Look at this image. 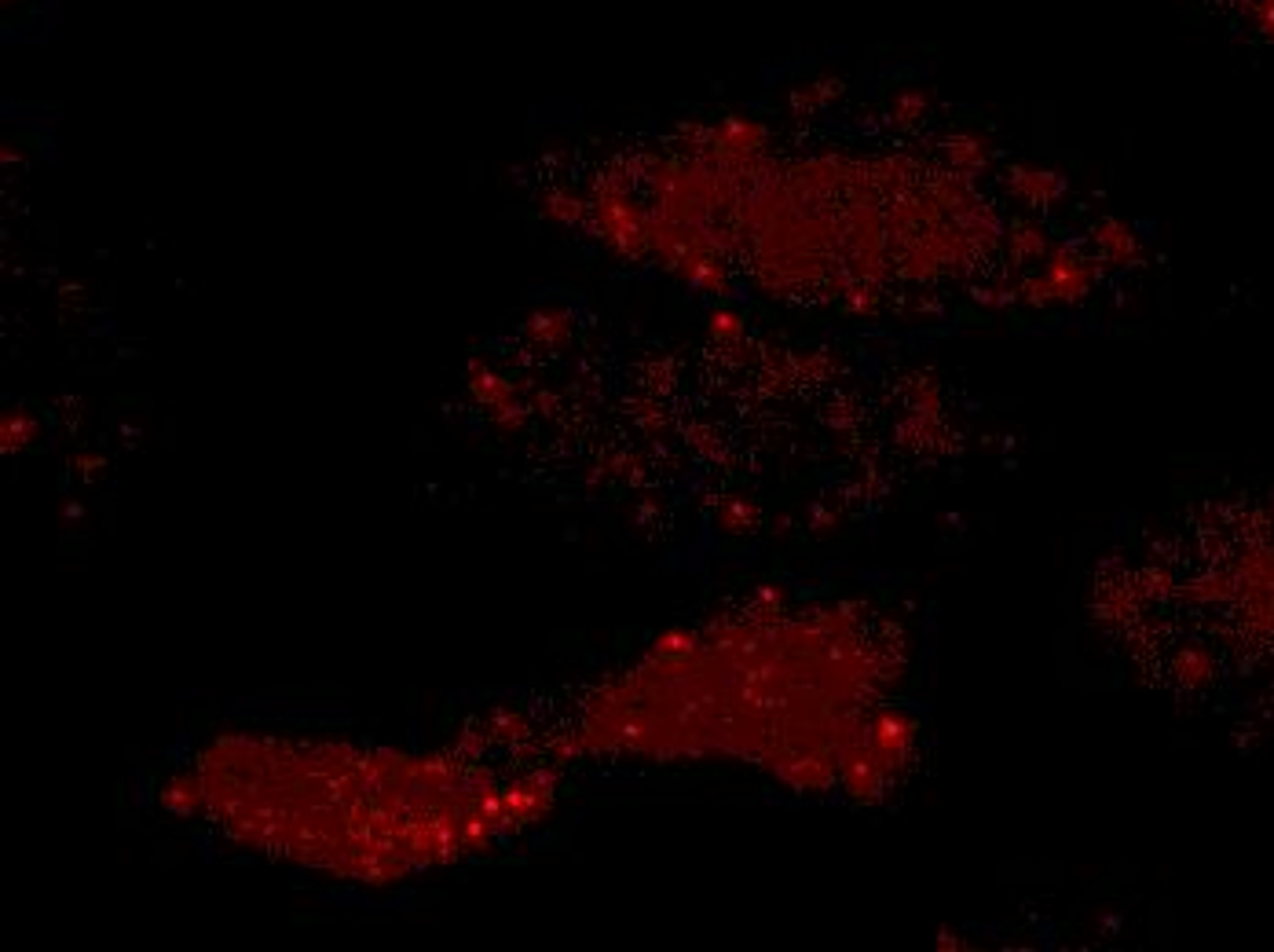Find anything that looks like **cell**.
I'll use <instances>...</instances> for the list:
<instances>
[{
    "label": "cell",
    "mask_w": 1274,
    "mask_h": 952,
    "mask_svg": "<svg viewBox=\"0 0 1274 952\" xmlns=\"http://www.w3.org/2000/svg\"><path fill=\"white\" fill-rule=\"evenodd\" d=\"M1011 176H1015V191L1022 198H1029V202H1052L1055 195H1059L1062 191V183H1059V176H1055V172H1040V169H1015L1011 172Z\"/></svg>",
    "instance_id": "1"
},
{
    "label": "cell",
    "mask_w": 1274,
    "mask_h": 952,
    "mask_svg": "<svg viewBox=\"0 0 1274 952\" xmlns=\"http://www.w3.org/2000/svg\"><path fill=\"white\" fill-rule=\"evenodd\" d=\"M1099 242H1103V246H1110L1113 257H1120V253H1132V246H1136V239H1132V235L1124 232L1120 223H1113V220L1099 227Z\"/></svg>",
    "instance_id": "2"
},
{
    "label": "cell",
    "mask_w": 1274,
    "mask_h": 952,
    "mask_svg": "<svg viewBox=\"0 0 1274 952\" xmlns=\"http://www.w3.org/2000/svg\"><path fill=\"white\" fill-rule=\"evenodd\" d=\"M923 107H927L923 92H905L898 104H894V114H898V121H919Z\"/></svg>",
    "instance_id": "3"
},
{
    "label": "cell",
    "mask_w": 1274,
    "mask_h": 952,
    "mask_svg": "<svg viewBox=\"0 0 1274 952\" xmlns=\"http://www.w3.org/2000/svg\"><path fill=\"white\" fill-rule=\"evenodd\" d=\"M1043 249V239H1040V232H1036V227H1022V232H1015V253L1018 257H1033V253H1040Z\"/></svg>",
    "instance_id": "4"
},
{
    "label": "cell",
    "mask_w": 1274,
    "mask_h": 952,
    "mask_svg": "<svg viewBox=\"0 0 1274 952\" xmlns=\"http://www.w3.org/2000/svg\"><path fill=\"white\" fill-rule=\"evenodd\" d=\"M714 334H726V337L740 334V323H736V316H726V312H718V316H714Z\"/></svg>",
    "instance_id": "5"
}]
</instances>
